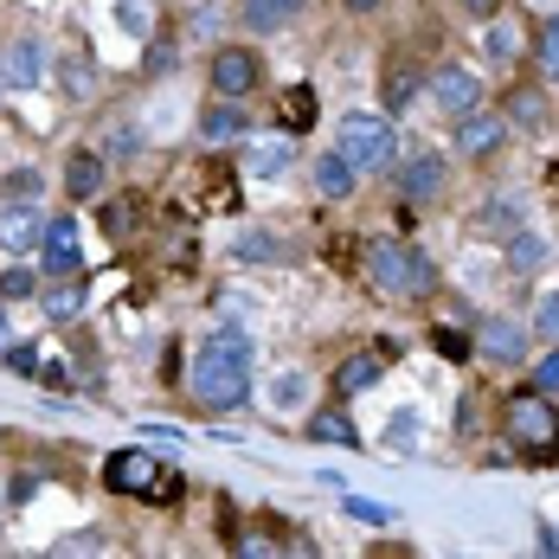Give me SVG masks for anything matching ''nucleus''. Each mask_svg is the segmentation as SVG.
<instances>
[{"mask_svg": "<svg viewBox=\"0 0 559 559\" xmlns=\"http://www.w3.org/2000/svg\"><path fill=\"white\" fill-rule=\"evenodd\" d=\"M187 386H193V399H200V405H213V412L245 405V399H251V341L238 335V329L206 335V341H200V354H193Z\"/></svg>", "mask_w": 559, "mask_h": 559, "instance_id": "obj_1", "label": "nucleus"}, {"mask_svg": "<svg viewBox=\"0 0 559 559\" xmlns=\"http://www.w3.org/2000/svg\"><path fill=\"white\" fill-rule=\"evenodd\" d=\"M367 277L380 283L386 296H431V289H438L431 258L412 251V245H399V238H373V245H367Z\"/></svg>", "mask_w": 559, "mask_h": 559, "instance_id": "obj_2", "label": "nucleus"}, {"mask_svg": "<svg viewBox=\"0 0 559 559\" xmlns=\"http://www.w3.org/2000/svg\"><path fill=\"white\" fill-rule=\"evenodd\" d=\"M508 444L527 463H559V412L547 405V392H514L508 399Z\"/></svg>", "mask_w": 559, "mask_h": 559, "instance_id": "obj_3", "label": "nucleus"}, {"mask_svg": "<svg viewBox=\"0 0 559 559\" xmlns=\"http://www.w3.org/2000/svg\"><path fill=\"white\" fill-rule=\"evenodd\" d=\"M104 483H110L116 496H148V502H174L180 496V476H174L168 463H155L148 450H116Z\"/></svg>", "mask_w": 559, "mask_h": 559, "instance_id": "obj_4", "label": "nucleus"}, {"mask_svg": "<svg viewBox=\"0 0 559 559\" xmlns=\"http://www.w3.org/2000/svg\"><path fill=\"white\" fill-rule=\"evenodd\" d=\"M341 155L354 162V168H392V155H399V142H392V122L386 116H347L341 122Z\"/></svg>", "mask_w": 559, "mask_h": 559, "instance_id": "obj_5", "label": "nucleus"}, {"mask_svg": "<svg viewBox=\"0 0 559 559\" xmlns=\"http://www.w3.org/2000/svg\"><path fill=\"white\" fill-rule=\"evenodd\" d=\"M431 97H438V110H444L450 122H463V116H476V104H483V84H476L469 71L444 64V71L431 78Z\"/></svg>", "mask_w": 559, "mask_h": 559, "instance_id": "obj_6", "label": "nucleus"}, {"mask_svg": "<svg viewBox=\"0 0 559 559\" xmlns=\"http://www.w3.org/2000/svg\"><path fill=\"white\" fill-rule=\"evenodd\" d=\"M251 84H258V52L219 46V52H213V91H219V97H245Z\"/></svg>", "mask_w": 559, "mask_h": 559, "instance_id": "obj_7", "label": "nucleus"}, {"mask_svg": "<svg viewBox=\"0 0 559 559\" xmlns=\"http://www.w3.org/2000/svg\"><path fill=\"white\" fill-rule=\"evenodd\" d=\"M39 251H46V271L52 277H78V225L64 219H46V238H39Z\"/></svg>", "mask_w": 559, "mask_h": 559, "instance_id": "obj_8", "label": "nucleus"}, {"mask_svg": "<svg viewBox=\"0 0 559 559\" xmlns=\"http://www.w3.org/2000/svg\"><path fill=\"white\" fill-rule=\"evenodd\" d=\"M46 238V206H0V245L7 251H33Z\"/></svg>", "mask_w": 559, "mask_h": 559, "instance_id": "obj_9", "label": "nucleus"}, {"mask_svg": "<svg viewBox=\"0 0 559 559\" xmlns=\"http://www.w3.org/2000/svg\"><path fill=\"white\" fill-rule=\"evenodd\" d=\"M508 135V122L502 116H463V122H456V155H489V148H496V142H502Z\"/></svg>", "mask_w": 559, "mask_h": 559, "instance_id": "obj_10", "label": "nucleus"}, {"mask_svg": "<svg viewBox=\"0 0 559 559\" xmlns=\"http://www.w3.org/2000/svg\"><path fill=\"white\" fill-rule=\"evenodd\" d=\"M438 187H444V162H438V155H412V162H405V180H399L405 200H431Z\"/></svg>", "mask_w": 559, "mask_h": 559, "instance_id": "obj_11", "label": "nucleus"}, {"mask_svg": "<svg viewBox=\"0 0 559 559\" xmlns=\"http://www.w3.org/2000/svg\"><path fill=\"white\" fill-rule=\"evenodd\" d=\"M476 341H483V354H489V360H508V367H514V360H521V347H527V335H521L514 322H502V316H489Z\"/></svg>", "mask_w": 559, "mask_h": 559, "instance_id": "obj_12", "label": "nucleus"}, {"mask_svg": "<svg viewBox=\"0 0 559 559\" xmlns=\"http://www.w3.org/2000/svg\"><path fill=\"white\" fill-rule=\"evenodd\" d=\"M39 309H46L52 322H78V316H84V283L78 277L46 283V289H39Z\"/></svg>", "mask_w": 559, "mask_h": 559, "instance_id": "obj_13", "label": "nucleus"}, {"mask_svg": "<svg viewBox=\"0 0 559 559\" xmlns=\"http://www.w3.org/2000/svg\"><path fill=\"white\" fill-rule=\"evenodd\" d=\"M0 64H7V84H20V91H33V84L46 78V52H39L33 39H20V46L0 58Z\"/></svg>", "mask_w": 559, "mask_h": 559, "instance_id": "obj_14", "label": "nucleus"}, {"mask_svg": "<svg viewBox=\"0 0 559 559\" xmlns=\"http://www.w3.org/2000/svg\"><path fill=\"white\" fill-rule=\"evenodd\" d=\"M64 187H71V200H91V193L104 187V155H97V148H78L71 168H64Z\"/></svg>", "mask_w": 559, "mask_h": 559, "instance_id": "obj_15", "label": "nucleus"}, {"mask_svg": "<svg viewBox=\"0 0 559 559\" xmlns=\"http://www.w3.org/2000/svg\"><path fill=\"white\" fill-rule=\"evenodd\" d=\"M245 129H251V110H238L231 97L200 116V135H206V142H231V135H245Z\"/></svg>", "mask_w": 559, "mask_h": 559, "instance_id": "obj_16", "label": "nucleus"}, {"mask_svg": "<svg viewBox=\"0 0 559 559\" xmlns=\"http://www.w3.org/2000/svg\"><path fill=\"white\" fill-rule=\"evenodd\" d=\"M354 162H347V155H322V162H316V187H322V193H329V200H347V193H354Z\"/></svg>", "mask_w": 559, "mask_h": 559, "instance_id": "obj_17", "label": "nucleus"}, {"mask_svg": "<svg viewBox=\"0 0 559 559\" xmlns=\"http://www.w3.org/2000/svg\"><path fill=\"white\" fill-rule=\"evenodd\" d=\"M373 380H380V354H347L341 373H335V392L347 399V392H367Z\"/></svg>", "mask_w": 559, "mask_h": 559, "instance_id": "obj_18", "label": "nucleus"}, {"mask_svg": "<svg viewBox=\"0 0 559 559\" xmlns=\"http://www.w3.org/2000/svg\"><path fill=\"white\" fill-rule=\"evenodd\" d=\"M277 116H283V129H309L316 122V91L309 84H289L277 97Z\"/></svg>", "mask_w": 559, "mask_h": 559, "instance_id": "obj_19", "label": "nucleus"}, {"mask_svg": "<svg viewBox=\"0 0 559 559\" xmlns=\"http://www.w3.org/2000/svg\"><path fill=\"white\" fill-rule=\"evenodd\" d=\"M289 162H296V155H289V142H251V148H245V174H264V180L283 174Z\"/></svg>", "mask_w": 559, "mask_h": 559, "instance_id": "obj_20", "label": "nucleus"}, {"mask_svg": "<svg viewBox=\"0 0 559 559\" xmlns=\"http://www.w3.org/2000/svg\"><path fill=\"white\" fill-rule=\"evenodd\" d=\"M309 438H316V444H347V450L360 444V431H354L341 412H316V418H309Z\"/></svg>", "mask_w": 559, "mask_h": 559, "instance_id": "obj_21", "label": "nucleus"}, {"mask_svg": "<svg viewBox=\"0 0 559 559\" xmlns=\"http://www.w3.org/2000/svg\"><path fill=\"white\" fill-rule=\"evenodd\" d=\"M540 258H547V245L534 231H514L508 238V271H540Z\"/></svg>", "mask_w": 559, "mask_h": 559, "instance_id": "obj_22", "label": "nucleus"}, {"mask_svg": "<svg viewBox=\"0 0 559 559\" xmlns=\"http://www.w3.org/2000/svg\"><path fill=\"white\" fill-rule=\"evenodd\" d=\"M296 7H309V0H245L251 26H264V33H271V26H283V20H289Z\"/></svg>", "mask_w": 559, "mask_h": 559, "instance_id": "obj_23", "label": "nucleus"}, {"mask_svg": "<svg viewBox=\"0 0 559 559\" xmlns=\"http://www.w3.org/2000/svg\"><path fill=\"white\" fill-rule=\"evenodd\" d=\"M534 58H540V71H547V78H559V13H547V20H540Z\"/></svg>", "mask_w": 559, "mask_h": 559, "instance_id": "obj_24", "label": "nucleus"}, {"mask_svg": "<svg viewBox=\"0 0 559 559\" xmlns=\"http://www.w3.org/2000/svg\"><path fill=\"white\" fill-rule=\"evenodd\" d=\"M206 206L213 213H238V180L225 168H213V180H206Z\"/></svg>", "mask_w": 559, "mask_h": 559, "instance_id": "obj_25", "label": "nucleus"}, {"mask_svg": "<svg viewBox=\"0 0 559 559\" xmlns=\"http://www.w3.org/2000/svg\"><path fill=\"white\" fill-rule=\"evenodd\" d=\"M508 110H514V122H521V129H540V122H547L540 91H514V97H508Z\"/></svg>", "mask_w": 559, "mask_h": 559, "instance_id": "obj_26", "label": "nucleus"}, {"mask_svg": "<svg viewBox=\"0 0 559 559\" xmlns=\"http://www.w3.org/2000/svg\"><path fill=\"white\" fill-rule=\"evenodd\" d=\"M534 335H540V341H559V289H547V296L534 302Z\"/></svg>", "mask_w": 559, "mask_h": 559, "instance_id": "obj_27", "label": "nucleus"}, {"mask_svg": "<svg viewBox=\"0 0 559 559\" xmlns=\"http://www.w3.org/2000/svg\"><path fill=\"white\" fill-rule=\"evenodd\" d=\"M483 225H489L496 238H514V231H521V213H514L508 200H489V206H483Z\"/></svg>", "mask_w": 559, "mask_h": 559, "instance_id": "obj_28", "label": "nucleus"}, {"mask_svg": "<svg viewBox=\"0 0 559 559\" xmlns=\"http://www.w3.org/2000/svg\"><path fill=\"white\" fill-rule=\"evenodd\" d=\"M64 91H71L78 104H84V97L97 91V84H91V64H84V58H64Z\"/></svg>", "mask_w": 559, "mask_h": 559, "instance_id": "obj_29", "label": "nucleus"}, {"mask_svg": "<svg viewBox=\"0 0 559 559\" xmlns=\"http://www.w3.org/2000/svg\"><path fill=\"white\" fill-rule=\"evenodd\" d=\"M7 360H13V373H26V380H46V367H52V360H39V347H13Z\"/></svg>", "mask_w": 559, "mask_h": 559, "instance_id": "obj_30", "label": "nucleus"}, {"mask_svg": "<svg viewBox=\"0 0 559 559\" xmlns=\"http://www.w3.org/2000/svg\"><path fill=\"white\" fill-rule=\"evenodd\" d=\"M116 7H122L116 20H122L129 33H148V26H155V13H148V0H116Z\"/></svg>", "mask_w": 559, "mask_h": 559, "instance_id": "obj_31", "label": "nucleus"}, {"mask_svg": "<svg viewBox=\"0 0 559 559\" xmlns=\"http://www.w3.org/2000/svg\"><path fill=\"white\" fill-rule=\"evenodd\" d=\"M412 91H418V78H412V71H392V78H386V104H392V110H405V104H412Z\"/></svg>", "mask_w": 559, "mask_h": 559, "instance_id": "obj_32", "label": "nucleus"}, {"mask_svg": "<svg viewBox=\"0 0 559 559\" xmlns=\"http://www.w3.org/2000/svg\"><path fill=\"white\" fill-rule=\"evenodd\" d=\"M347 514H354V521H367V527H386V521H392L380 502H360V496H347Z\"/></svg>", "mask_w": 559, "mask_h": 559, "instance_id": "obj_33", "label": "nucleus"}, {"mask_svg": "<svg viewBox=\"0 0 559 559\" xmlns=\"http://www.w3.org/2000/svg\"><path fill=\"white\" fill-rule=\"evenodd\" d=\"M514 46H521V33H514V26H489V52L502 58V64L514 58Z\"/></svg>", "mask_w": 559, "mask_h": 559, "instance_id": "obj_34", "label": "nucleus"}, {"mask_svg": "<svg viewBox=\"0 0 559 559\" xmlns=\"http://www.w3.org/2000/svg\"><path fill=\"white\" fill-rule=\"evenodd\" d=\"M534 386H540V392H554V386H559V341H554V354L534 367Z\"/></svg>", "mask_w": 559, "mask_h": 559, "instance_id": "obj_35", "label": "nucleus"}, {"mask_svg": "<svg viewBox=\"0 0 559 559\" xmlns=\"http://www.w3.org/2000/svg\"><path fill=\"white\" fill-rule=\"evenodd\" d=\"M412 438H418V425H412V412H399V418H392V431H386V444H392V450H405Z\"/></svg>", "mask_w": 559, "mask_h": 559, "instance_id": "obj_36", "label": "nucleus"}, {"mask_svg": "<svg viewBox=\"0 0 559 559\" xmlns=\"http://www.w3.org/2000/svg\"><path fill=\"white\" fill-rule=\"evenodd\" d=\"M0 296H33V271H0Z\"/></svg>", "mask_w": 559, "mask_h": 559, "instance_id": "obj_37", "label": "nucleus"}, {"mask_svg": "<svg viewBox=\"0 0 559 559\" xmlns=\"http://www.w3.org/2000/svg\"><path fill=\"white\" fill-rule=\"evenodd\" d=\"M7 193H13V200H20V193H39V174H33V168H20L13 180H7Z\"/></svg>", "mask_w": 559, "mask_h": 559, "instance_id": "obj_38", "label": "nucleus"}, {"mask_svg": "<svg viewBox=\"0 0 559 559\" xmlns=\"http://www.w3.org/2000/svg\"><path fill=\"white\" fill-rule=\"evenodd\" d=\"M271 251H277L271 238H245V245H238V258H271Z\"/></svg>", "mask_w": 559, "mask_h": 559, "instance_id": "obj_39", "label": "nucleus"}, {"mask_svg": "<svg viewBox=\"0 0 559 559\" xmlns=\"http://www.w3.org/2000/svg\"><path fill=\"white\" fill-rule=\"evenodd\" d=\"M496 7H502V0H469V13H476V20H496Z\"/></svg>", "mask_w": 559, "mask_h": 559, "instance_id": "obj_40", "label": "nucleus"}, {"mask_svg": "<svg viewBox=\"0 0 559 559\" xmlns=\"http://www.w3.org/2000/svg\"><path fill=\"white\" fill-rule=\"evenodd\" d=\"M341 7H354V13H373V7H380V0H341Z\"/></svg>", "mask_w": 559, "mask_h": 559, "instance_id": "obj_41", "label": "nucleus"}, {"mask_svg": "<svg viewBox=\"0 0 559 559\" xmlns=\"http://www.w3.org/2000/svg\"><path fill=\"white\" fill-rule=\"evenodd\" d=\"M0 91H7V64H0Z\"/></svg>", "mask_w": 559, "mask_h": 559, "instance_id": "obj_42", "label": "nucleus"}, {"mask_svg": "<svg viewBox=\"0 0 559 559\" xmlns=\"http://www.w3.org/2000/svg\"><path fill=\"white\" fill-rule=\"evenodd\" d=\"M0 341H7V316H0Z\"/></svg>", "mask_w": 559, "mask_h": 559, "instance_id": "obj_43", "label": "nucleus"}]
</instances>
